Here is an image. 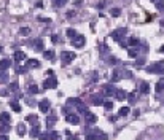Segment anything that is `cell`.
Here are the masks:
<instances>
[{"label":"cell","instance_id":"6da1fadb","mask_svg":"<svg viewBox=\"0 0 164 140\" xmlns=\"http://www.w3.org/2000/svg\"><path fill=\"white\" fill-rule=\"evenodd\" d=\"M107 140L109 135L105 132H102L100 129H88L86 130V140Z\"/></svg>","mask_w":164,"mask_h":140},{"label":"cell","instance_id":"7a4b0ae2","mask_svg":"<svg viewBox=\"0 0 164 140\" xmlns=\"http://www.w3.org/2000/svg\"><path fill=\"white\" fill-rule=\"evenodd\" d=\"M148 73H159V75H163L164 73V60H158V62H153L145 67Z\"/></svg>","mask_w":164,"mask_h":140},{"label":"cell","instance_id":"3957f363","mask_svg":"<svg viewBox=\"0 0 164 140\" xmlns=\"http://www.w3.org/2000/svg\"><path fill=\"white\" fill-rule=\"evenodd\" d=\"M75 57H77V54H75L73 51H62V53H61V60H62L64 65L73 62Z\"/></svg>","mask_w":164,"mask_h":140},{"label":"cell","instance_id":"277c9868","mask_svg":"<svg viewBox=\"0 0 164 140\" xmlns=\"http://www.w3.org/2000/svg\"><path fill=\"white\" fill-rule=\"evenodd\" d=\"M126 32H128V30H126L124 27H120V29H115L110 35H112V38H113L115 41H118V43H120V41H123V38L126 37Z\"/></svg>","mask_w":164,"mask_h":140},{"label":"cell","instance_id":"5b68a950","mask_svg":"<svg viewBox=\"0 0 164 140\" xmlns=\"http://www.w3.org/2000/svg\"><path fill=\"white\" fill-rule=\"evenodd\" d=\"M43 88H45V89H56V88H58V80H56V77L54 75H49L45 80Z\"/></svg>","mask_w":164,"mask_h":140},{"label":"cell","instance_id":"8992f818","mask_svg":"<svg viewBox=\"0 0 164 140\" xmlns=\"http://www.w3.org/2000/svg\"><path fill=\"white\" fill-rule=\"evenodd\" d=\"M72 40V45L75 46V48H83L85 46V43H86V37L85 35H75L73 38H70Z\"/></svg>","mask_w":164,"mask_h":140},{"label":"cell","instance_id":"52a82bcc","mask_svg":"<svg viewBox=\"0 0 164 140\" xmlns=\"http://www.w3.org/2000/svg\"><path fill=\"white\" fill-rule=\"evenodd\" d=\"M38 137L41 139V140H58L59 139V132H56V130H46L45 134H40Z\"/></svg>","mask_w":164,"mask_h":140},{"label":"cell","instance_id":"ba28073f","mask_svg":"<svg viewBox=\"0 0 164 140\" xmlns=\"http://www.w3.org/2000/svg\"><path fill=\"white\" fill-rule=\"evenodd\" d=\"M65 121H67L69 124L78 126L80 124V116L77 113H67V115H65Z\"/></svg>","mask_w":164,"mask_h":140},{"label":"cell","instance_id":"9c48e42d","mask_svg":"<svg viewBox=\"0 0 164 140\" xmlns=\"http://www.w3.org/2000/svg\"><path fill=\"white\" fill-rule=\"evenodd\" d=\"M38 108H40L41 113H48L49 108H51V102H49L48 99H41V100L38 102Z\"/></svg>","mask_w":164,"mask_h":140},{"label":"cell","instance_id":"30bf717a","mask_svg":"<svg viewBox=\"0 0 164 140\" xmlns=\"http://www.w3.org/2000/svg\"><path fill=\"white\" fill-rule=\"evenodd\" d=\"M83 115H85V121H86V124H94L96 123V121H97V116L94 115V113H91V111H85V113H83Z\"/></svg>","mask_w":164,"mask_h":140},{"label":"cell","instance_id":"8fae6325","mask_svg":"<svg viewBox=\"0 0 164 140\" xmlns=\"http://www.w3.org/2000/svg\"><path fill=\"white\" fill-rule=\"evenodd\" d=\"M104 94H92L91 96V102H92V105H102L104 104Z\"/></svg>","mask_w":164,"mask_h":140},{"label":"cell","instance_id":"7c38bea8","mask_svg":"<svg viewBox=\"0 0 164 140\" xmlns=\"http://www.w3.org/2000/svg\"><path fill=\"white\" fill-rule=\"evenodd\" d=\"M121 78H123V69H115L113 72H112V81L116 83V81H120Z\"/></svg>","mask_w":164,"mask_h":140},{"label":"cell","instance_id":"4fadbf2b","mask_svg":"<svg viewBox=\"0 0 164 140\" xmlns=\"http://www.w3.org/2000/svg\"><path fill=\"white\" fill-rule=\"evenodd\" d=\"M56 121H58L56 115H48V116H46V119H45V123H46V129H51V127H53V126L56 124Z\"/></svg>","mask_w":164,"mask_h":140},{"label":"cell","instance_id":"5bb4252c","mask_svg":"<svg viewBox=\"0 0 164 140\" xmlns=\"http://www.w3.org/2000/svg\"><path fill=\"white\" fill-rule=\"evenodd\" d=\"M11 59H2L0 60V72H5V70H8L11 67Z\"/></svg>","mask_w":164,"mask_h":140},{"label":"cell","instance_id":"9a60e30c","mask_svg":"<svg viewBox=\"0 0 164 140\" xmlns=\"http://www.w3.org/2000/svg\"><path fill=\"white\" fill-rule=\"evenodd\" d=\"M10 123H11V116H10V113H7V111L0 113V124H10Z\"/></svg>","mask_w":164,"mask_h":140},{"label":"cell","instance_id":"2e32d148","mask_svg":"<svg viewBox=\"0 0 164 140\" xmlns=\"http://www.w3.org/2000/svg\"><path fill=\"white\" fill-rule=\"evenodd\" d=\"M80 104H83V102H81V99H78V97H70V99H67L69 107H75V108H77Z\"/></svg>","mask_w":164,"mask_h":140},{"label":"cell","instance_id":"e0dca14e","mask_svg":"<svg viewBox=\"0 0 164 140\" xmlns=\"http://www.w3.org/2000/svg\"><path fill=\"white\" fill-rule=\"evenodd\" d=\"M32 45H34L35 51H43V40L41 38H35L34 41H32Z\"/></svg>","mask_w":164,"mask_h":140},{"label":"cell","instance_id":"ac0fdd59","mask_svg":"<svg viewBox=\"0 0 164 140\" xmlns=\"http://www.w3.org/2000/svg\"><path fill=\"white\" fill-rule=\"evenodd\" d=\"M13 57H15V60H16V62H22V60H26V57H27V56H26V53H24V51H16Z\"/></svg>","mask_w":164,"mask_h":140},{"label":"cell","instance_id":"d6986e66","mask_svg":"<svg viewBox=\"0 0 164 140\" xmlns=\"http://www.w3.org/2000/svg\"><path fill=\"white\" fill-rule=\"evenodd\" d=\"M16 132H18V135L19 137H22V135H26L27 134V129H26V124H22V123H19L16 126Z\"/></svg>","mask_w":164,"mask_h":140},{"label":"cell","instance_id":"ffe728a7","mask_svg":"<svg viewBox=\"0 0 164 140\" xmlns=\"http://www.w3.org/2000/svg\"><path fill=\"white\" fill-rule=\"evenodd\" d=\"M113 94H115V97H116L118 100H124V99H126V96H128L123 89H115Z\"/></svg>","mask_w":164,"mask_h":140},{"label":"cell","instance_id":"44dd1931","mask_svg":"<svg viewBox=\"0 0 164 140\" xmlns=\"http://www.w3.org/2000/svg\"><path fill=\"white\" fill-rule=\"evenodd\" d=\"M128 54H129V57H137L139 56V46H131L128 49Z\"/></svg>","mask_w":164,"mask_h":140},{"label":"cell","instance_id":"7402d4cb","mask_svg":"<svg viewBox=\"0 0 164 140\" xmlns=\"http://www.w3.org/2000/svg\"><path fill=\"white\" fill-rule=\"evenodd\" d=\"M27 69H37V67H40V62L37 59H29L27 60V65H26Z\"/></svg>","mask_w":164,"mask_h":140},{"label":"cell","instance_id":"603a6c76","mask_svg":"<svg viewBox=\"0 0 164 140\" xmlns=\"http://www.w3.org/2000/svg\"><path fill=\"white\" fill-rule=\"evenodd\" d=\"M26 121H29V123L30 124H38V116H37V115H34V113H32V115H27L26 116Z\"/></svg>","mask_w":164,"mask_h":140},{"label":"cell","instance_id":"cb8c5ba5","mask_svg":"<svg viewBox=\"0 0 164 140\" xmlns=\"http://www.w3.org/2000/svg\"><path fill=\"white\" fill-rule=\"evenodd\" d=\"M139 91L142 92V94H148V92H150V85H148V83H145V81H142V83H140Z\"/></svg>","mask_w":164,"mask_h":140},{"label":"cell","instance_id":"d4e9b609","mask_svg":"<svg viewBox=\"0 0 164 140\" xmlns=\"http://www.w3.org/2000/svg\"><path fill=\"white\" fill-rule=\"evenodd\" d=\"M139 43H140V40L137 38V37H129V40H128V46H139Z\"/></svg>","mask_w":164,"mask_h":140},{"label":"cell","instance_id":"484cf974","mask_svg":"<svg viewBox=\"0 0 164 140\" xmlns=\"http://www.w3.org/2000/svg\"><path fill=\"white\" fill-rule=\"evenodd\" d=\"M54 51L53 49H48V51H43V57L48 59V60H54Z\"/></svg>","mask_w":164,"mask_h":140},{"label":"cell","instance_id":"4316f807","mask_svg":"<svg viewBox=\"0 0 164 140\" xmlns=\"http://www.w3.org/2000/svg\"><path fill=\"white\" fill-rule=\"evenodd\" d=\"M154 89H156L158 94H161V92L164 91V78H161L158 83H156V86H154Z\"/></svg>","mask_w":164,"mask_h":140},{"label":"cell","instance_id":"83f0119b","mask_svg":"<svg viewBox=\"0 0 164 140\" xmlns=\"http://www.w3.org/2000/svg\"><path fill=\"white\" fill-rule=\"evenodd\" d=\"M10 107L13 108V111H16V113L21 111V105L18 104V100H10Z\"/></svg>","mask_w":164,"mask_h":140},{"label":"cell","instance_id":"f1b7e54d","mask_svg":"<svg viewBox=\"0 0 164 140\" xmlns=\"http://www.w3.org/2000/svg\"><path fill=\"white\" fill-rule=\"evenodd\" d=\"M38 135H40V127H38V124H35L30 130V137L35 139V137H38Z\"/></svg>","mask_w":164,"mask_h":140},{"label":"cell","instance_id":"f546056e","mask_svg":"<svg viewBox=\"0 0 164 140\" xmlns=\"http://www.w3.org/2000/svg\"><path fill=\"white\" fill-rule=\"evenodd\" d=\"M115 92V88L112 86V85H107L105 88H104V96H112Z\"/></svg>","mask_w":164,"mask_h":140},{"label":"cell","instance_id":"4dcf8cb0","mask_svg":"<svg viewBox=\"0 0 164 140\" xmlns=\"http://www.w3.org/2000/svg\"><path fill=\"white\" fill-rule=\"evenodd\" d=\"M18 89H19V83H18V81H13V83H10V86H8V91L16 92Z\"/></svg>","mask_w":164,"mask_h":140},{"label":"cell","instance_id":"1f68e13d","mask_svg":"<svg viewBox=\"0 0 164 140\" xmlns=\"http://www.w3.org/2000/svg\"><path fill=\"white\" fill-rule=\"evenodd\" d=\"M67 2H69V0H53V5L56 8H61V7L67 5Z\"/></svg>","mask_w":164,"mask_h":140},{"label":"cell","instance_id":"d6a6232c","mask_svg":"<svg viewBox=\"0 0 164 140\" xmlns=\"http://www.w3.org/2000/svg\"><path fill=\"white\" fill-rule=\"evenodd\" d=\"M129 111H131L129 107H123V108H120L118 116H128V115H129Z\"/></svg>","mask_w":164,"mask_h":140},{"label":"cell","instance_id":"836d02e7","mask_svg":"<svg viewBox=\"0 0 164 140\" xmlns=\"http://www.w3.org/2000/svg\"><path fill=\"white\" fill-rule=\"evenodd\" d=\"M126 99L129 100V104H131V105L135 104V100H137V97H135V92H131V94H128V96H126Z\"/></svg>","mask_w":164,"mask_h":140},{"label":"cell","instance_id":"e575fe53","mask_svg":"<svg viewBox=\"0 0 164 140\" xmlns=\"http://www.w3.org/2000/svg\"><path fill=\"white\" fill-rule=\"evenodd\" d=\"M65 34H67V37H69V38H73V37L77 35V30H75L73 27H69V29H67V32H65Z\"/></svg>","mask_w":164,"mask_h":140},{"label":"cell","instance_id":"d590c367","mask_svg":"<svg viewBox=\"0 0 164 140\" xmlns=\"http://www.w3.org/2000/svg\"><path fill=\"white\" fill-rule=\"evenodd\" d=\"M110 15L113 16V18H118V16L121 15V10H120V8H112V10H110Z\"/></svg>","mask_w":164,"mask_h":140},{"label":"cell","instance_id":"8d00e7d4","mask_svg":"<svg viewBox=\"0 0 164 140\" xmlns=\"http://www.w3.org/2000/svg\"><path fill=\"white\" fill-rule=\"evenodd\" d=\"M19 34H21L22 37H27V35L30 34V29H29V27H21V29H19Z\"/></svg>","mask_w":164,"mask_h":140},{"label":"cell","instance_id":"74e56055","mask_svg":"<svg viewBox=\"0 0 164 140\" xmlns=\"http://www.w3.org/2000/svg\"><path fill=\"white\" fill-rule=\"evenodd\" d=\"M27 72V67H22V65H18L16 67V73L18 75H22V73H26Z\"/></svg>","mask_w":164,"mask_h":140},{"label":"cell","instance_id":"f35d334b","mask_svg":"<svg viewBox=\"0 0 164 140\" xmlns=\"http://www.w3.org/2000/svg\"><path fill=\"white\" fill-rule=\"evenodd\" d=\"M102 105L105 107V110H112V108H113V102H112V100H104V104H102Z\"/></svg>","mask_w":164,"mask_h":140},{"label":"cell","instance_id":"ab89813d","mask_svg":"<svg viewBox=\"0 0 164 140\" xmlns=\"http://www.w3.org/2000/svg\"><path fill=\"white\" fill-rule=\"evenodd\" d=\"M38 91L40 89H38V86H37V85H30L29 86V92H30V94H37Z\"/></svg>","mask_w":164,"mask_h":140},{"label":"cell","instance_id":"60d3db41","mask_svg":"<svg viewBox=\"0 0 164 140\" xmlns=\"http://www.w3.org/2000/svg\"><path fill=\"white\" fill-rule=\"evenodd\" d=\"M99 51L100 53H107V51H109V46H107L105 43H100L99 45Z\"/></svg>","mask_w":164,"mask_h":140},{"label":"cell","instance_id":"b9f144b4","mask_svg":"<svg viewBox=\"0 0 164 140\" xmlns=\"http://www.w3.org/2000/svg\"><path fill=\"white\" fill-rule=\"evenodd\" d=\"M10 130V124H2L0 126V132H8Z\"/></svg>","mask_w":164,"mask_h":140},{"label":"cell","instance_id":"7bdbcfd3","mask_svg":"<svg viewBox=\"0 0 164 140\" xmlns=\"http://www.w3.org/2000/svg\"><path fill=\"white\" fill-rule=\"evenodd\" d=\"M109 64H112V65H116V64H120V60L115 57V56H112V57L109 59Z\"/></svg>","mask_w":164,"mask_h":140},{"label":"cell","instance_id":"ee69618b","mask_svg":"<svg viewBox=\"0 0 164 140\" xmlns=\"http://www.w3.org/2000/svg\"><path fill=\"white\" fill-rule=\"evenodd\" d=\"M131 77H132V73L128 69H123V78H131Z\"/></svg>","mask_w":164,"mask_h":140},{"label":"cell","instance_id":"f6af8a7d","mask_svg":"<svg viewBox=\"0 0 164 140\" xmlns=\"http://www.w3.org/2000/svg\"><path fill=\"white\" fill-rule=\"evenodd\" d=\"M51 40H53V43H59V41H62V38H61L59 35H56V34L51 37Z\"/></svg>","mask_w":164,"mask_h":140},{"label":"cell","instance_id":"bcb514c9","mask_svg":"<svg viewBox=\"0 0 164 140\" xmlns=\"http://www.w3.org/2000/svg\"><path fill=\"white\" fill-rule=\"evenodd\" d=\"M77 110L80 111V113H85V111H86V107H85V104H80V105L77 107Z\"/></svg>","mask_w":164,"mask_h":140},{"label":"cell","instance_id":"7dc6e473","mask_svg":"<svg viewBox=\"0 0 164 140\" xmlns=\"http://www.w3.org/2000/svg\"><path fill=\"white\" fill-rule=\"evenodd\" d=\"M96 7L99 8V10H102V8L105 7V2H99V3H97V5H96Z\"/></svg>","mask_w":164,"mask_h":140},{"label":"cell","instance_id":"c3c4849f","mask_svg":"<svg viewBox=\"0 0 164 140\" xmlns=\"http://www.w3.org/2000/svg\"><path fill=\"white\" fill-rule=\"evenodd\" d=\"M143 62H145V59H143V57H140V59H139L135 64H137V65H143Z\"/></svg>","mask_w":164,"mask_h":140},{"label":"cell","instance_id":"681fc988","mask_svg":"<svg viewBox=\"0 0 164 140\" xmlns=\"http://www.w3.org/2000/svg\"><path fill=\"white\" fill-rule=\"evenodd\" d=\"M65 135H67V137L69 139H73V135H72V132H70V130H65V132H64Z\"/></svg>","mask_w":164,"mask_h":140},{"label":"cell","instance_id":"f907efd6","mask_svg":"<svg viewBox=\"0 0 164 140\" xmlns=\"http://www.w3.org/2000/svg\"><path fill=\"white\" fill-rule=\"evenodd\" d=\"M0 140H8V135L7 134H0Z\"/></svg>","mask_w":164,"mask_h":140},{"label":"cell","instance_id":"816d5d0a","mask_svg":"<svg viewBox=\"0 0 164 140\" xmlns=\"http://www.w3.org/2000/svg\"><path fill=\"white\" fill-rule=\"evenodd\" d=\"M116 118H118V116H110V119H109V121H110V123H115Z\"/></svg>","mask_w":164,"mask_h":140},{"label":"cell","instance_id":"f5cc1de1","mask_svg":"<svg viewBox=\"0 0 164 140\" xmlns=\"http://www.w3.org/2000/svg\"><path fill=\"white\" fill-rule=\"evenodd\" d=\"M67 16H69V18H72V16H75V11H69V13H67Z\"/></svg>","mask_w":164,"mask_h":140},{"label":"cell","instance_id":"db71d44e","mask_svg":"<svg viewBox=\"0 0 164 140\" xmlns=\"http://www.w3.org/2000/svg\"><path fill=\"white\" fill-rule=\"evenodd\" d=\"M37 8H43V3H41V2H37Z\"/></svg>","mask_w":164,"mask_h":140},{"label":"cell","instance_id":"11a10c76","mask_svg":"<svg viewBox=\"0 0 164 140\" xmlns=\"http://www.w3.org/2000/svg\"><path fill=\"white\" fill-rule=\"evenodd\" d=\"M26 102H27V104H29V105H34V100H32V99H27Z\"/></svg>","mask_w":164,"mask_h":140},{"label":"cell","instance_id":"9f6ffc18","mask_svg":"<svg viewBox=\"0 0 164 140\" xmlns=\"http://www.w3.org/2000/svg\"><path fill=\"white\" fill-rule=\"evenodd\" d=\"M150 2H153V3H158V2H163V0H150Z\"/></svg>","mask_w":164,"mask_h":140},{"label":"cell","instance_id":"6f0895ef","mask_svg":"<svg viewBox=\"0 0 164 140\" xmlns=\"http://www.w3.org/2000/svg\"><path fill=\"white\" fill-rule=\"evenodd\" d=\"M159 51H161V53H164V45L161 46V48H159Z\"/></svg>","mask_w":164,"mask_h":140},{"label":"cell","instance_id":"680465c9","mask_svg":"<svg viewBox=\"0 0 164 140\" xmlns=\"http://www.w3.org/2000/svg\"><path fill=\"white\" fill-rule=\"evenodd\" d=\"M0 51H2V46H0Z\"/></svg>","mask_w":164,"mask_h":140}]
</instances>
